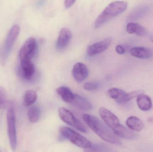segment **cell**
Segmentation results:
<instances>
[{
    "instance_id": "1",
    "label": "cell",
    "mask_w": 153,
    "mask_h": 152,
    "mask_svg": "<svg viewBox=\"0 0 153 152\" xmlns=\"http://www.w3.org/2000/svg\"><path fill=\"white\" fill-rule=\"evenodd\" d=\"M83 119L90 128L101 139L108 142L120 145L121 142L114 132L106 126L100 119L90 114L83 115Z\"/></svg>"
},
{
    "instance_id": "2",
    "label": "cell",
    "mask_w": 153,
    "mask_h": 152,
    "mask_svg": "<svg viewBox=\"0 0 153 152\" xmlns=\"http://www.w3.org/2000/svg\"><path fill=\"white\" fill-rule=\"evenodd\" d=\"M127 7L128 3L125 1H115L110 4L96 19L94 27L100 28L111 19L123 13Z\"/></svg>"
},
{
    "instance_id": "3",
    "label": "cell",
    "mask_w": 153,
    "mask_h": 152,
    "mask_svg": "<svg viewBox=\"0 0 153 152\" xmlns=\"http://www.w3.org/2000/svg\"><path fill=\"white\" fill-rule=\"evenodd\" d=\"M60 132L63 137L76 146L82 149L91 148L92 144L90 141L71 129L62 126L60 128Z\"/></svg>"
},
{
    "instance_id": "4",
    "label": "cell",
    "mask_w": 153,
    "mask_h": 152,
    "mask_svg": "<svg viewBox=\"0 0 153 152\" xmlns=\"http://www.w3.org/2000/svg\"><path fill=\"white\" fill-rule=\"evenodd\" d=\"M19 32L18 25H14L10 29L3 45L0 48V62L2 64L6 63Z\"/></svg>"
},
{
    "instance_id": "5",
    "label": "cell",
    "mask_w": 153,
    "mask_h": 152,
    "mask_svg": "<svg viewBox=\"0 0 153 152\" xmlns=\"http://www.w3.org/2000/svg\"><path fill=\"white\" fill-rule=\"evenodd\" d=\"M37 48V44L35 38L30 37L27 39L20 50L19 57L20 64L31 62L36 51Z\"/></svg>"
},
{
    "instance_id": "6",
    "label": "cell",
    "mask_w": 153,
    "mask_h": 152,
    "mask_svg": "<svg viewBox=\"0 0 153 152\" xmlns=\"http://www.w3.org/2000/svg\"><path fill=\"white\" fill-rule=\"evenodd\" d=\"M7 130L10 146L13 151H15L17 147L16 116L15 111L12 107L10 108L7 113Z\"/></svg>"
},
{
    "instance_id": "7",
    "label": "cell",
    "mask_w": 153,
    "mask_h": 152,
    "mask_svg": "<svg viewBox=\"0 0 153 152\" xmlns=\"http://www.w3.org/2000/svg\"><path fill=\"white\" fill-rule=\"evenodd\" d=\"M58 114L61 119L65 123L82 133L87 132L86 128L81 121H79V120L77 119L73 113L66 108L65 107L59 108Z\"/></svg>"
},
{
    "instance_id": "8",
    "label": "cell",
    "mask_w": 153,
    "mask_h": 152,
    "mask_svg": "<svg viewBox=\"0 0 153 152\" xmlns=\"http://www.w3.org/2000/svg\"><path fill=\"white\" fill-rule=\"evenodd\" d=\"M99 112L104 123L112 130L120 125V121L118 118L105 107H100Z\"/></svg>"
},
{
    "instance_id": "9",
    "label": "cell",
    "mask_w": 153,
    "mask_h": 152,
    "mask_svg": "<svg viewBox=\"0 0 153 152\" xmlns=\"http://www.w3.org/2000/svg\"><path fill=\"white\" fill-rule=\"evenodd\" d=\"M111 43V38L108 37L100 42H98L88 46L86 51L87 55L93 56L106 51Z\"/></svg>"
},
{
    "instance_id": "10",
    "label": "cell",
    "mask_w": 153,
    "mask_h": 152,
    "mask_svg": "<svg viewBox=\"0 0 153 152\" xmlns=\"http://www.w3.org/2000/svg\"><path fill=\"white\" fill-rule=\"evenodd\" d=\"M72 34L68 28H63L60 30L56 43V48L58 51L64 50L69 45L71 39Z\"/></svg>"
},
{
    "instance_id": "11",
    "label": "cell",
    "mask_w": 153,
    "mask_h": 152,
    "mask_svg": "<svg viewBox=\"0 0 153 152\" xmlns=\"http://www.w3.org/2000/svg\"><path fill=\"white\" fill-rule=\"evenodd\" d=\"M72 75L77 82H82L88 77V68L85 64L78 62L74 64L72 69Z\"/></svg>"
},
{
    "instance_id": "12",
    "label": "cell",
    "mask_w": 153,
    "mask_h": 152,
    "mask_svg": "<svg viewBox=\"0 0 153 152\" xmlns=\"http://www.w3.org/2000/svg\"><path fill=\"white\" fill-rule=\"evenodd\" d=\"M71 104L78 109L84 111L90 110L93 108L92 104L87 99L75 93Z\"/></svg>"
},
{
    "instance_id": "13",
    "label": "cell",
    "mask_w": 153,
    "mask_h": 152,
    "mask_svg": "<svg viewBox=\"0 0 153 152\" xmlns=\"http://www.w3.org/2000/svg\"><path fill=\"white\" fill-rule=\"evenodd\" d=\"M35 72V68L32 61L20 64L19 74L27 80H30L33 78Z\"/></svg>"
},
{
    "instance_id": "14",
    "label": "cell",
    "mask_w": 153,
    "mask_h": 152,
    "mask_svg": "<svg viewBox=\"0 0 153 152\" xmlns=\"http://www.w3.org/2000/svg\"><path fill=\"white\" fill-rule=\"evenodd\" d=\"M129 53L132 56L138 59H149L152 56V51L144 47H133L129 50Z\"/></svg>"
},
{
    "instance_id": "15",
    "label": "cell",
    "mask_w": 153,
    "mask_h": 152,
    "mask_svg": "<svg viewBox=\"0 0 153 152\" xmlns=\"http://www.w3.org/2000/svg\"><path fill=\"white\" fill-rule=\"evenodd\" d=\"M113 132L117 136L124 139L133 140L136 139L137 137L136 134L121 124L114 129Z\"/></svg>"
},
{
    "instance_id": "16",
    "label": "cell",
    "mask_w": 153,
    "mask_h": 152,
    "mask_svg": "<svg viewBox=\"0 0 153 152\" xmlns=\"http://www.w3.org/2000/svg\"><path fill=\"white\" fill-rule=\"evenodd\" d=\"M137 103L139 109L144 111L150 110L152 106L151 98L148 95L143 94L138 95L137 98Z\"/></svg>"
},
{
    "instance_id": "17",
    "label": "cell",
    "mask_w": 153,
    "mask_h": 152,
    "mask_svg": "<svg viewBox=\"0 0 153 152\" xmlns=\"http://www.w3.org/2000/svg\"><path fill=\"white\" fill-rule=\"evenodd\" d=\"M127 126L131 130L139 132L143 130L144 127L143 122L141 120L136 117H130L127 120Z\"/></svg>"
},
{
    "instance_id": "18",
    "label": "cell",
    "mask_w": 153,
    "mask_h": 152,
    "mask_svg": "<svg viewBox=\"0 0 153 152\" xmlns=\"http://www.w3.org/2000/svg\"><path fill=\"white\" fill-rule=\"evenodd\" d=\"M126 30L128 34H136L139 36H144L147 35L146 29L143 26L133 22L128 24Z\"/></svg>"
},
{
    "instance_id": "19",
    "label": "cell",
    "mask_w": 153,
    "mask_h": 152,
    "mask_svg": "<svg viewBox=\"0 0 153 152\" xmlns=\"http://www.w3.org/2000/svg\"><path fill=\"white\" fill-rule=\"evenodd\" d=\"M56 92L63 101L67 103L71 104L74 97V93L67 87H60L57 88Z\"/></svg>"
},
{
    "instance_id": "20",
    "label": "cell",
    "mask_w": 153,
    "mask_h": 152,
    "mask_svg": "<svg viewBox=\"0 0 153 152\" xmlns=\"http://www.w3.org/2000/svg\"><path fill=\"white\" fill-rule=\"evenodd\" d=\"M37 95L34 90H27L23 96V105L25 107H29L32 105L36 101Z\"/></svg>"
},
{
    "instance_id": "21",
    "label": "cell",
    "mask_w": 153,
    "mask_h": 152,
    "mask_svg": "<svg viewBox=\"0 0 153 152\" xmlns=\"http://www.w3.org/2000/svg\"><path fill=\"white\" fill-rule=\"evenodd\" d=\"M41 111L40 108L37 106H33L28 111L27 116L29 120L32 123H36L40 118Z\"/></svg>"
},
{
    "instance_id": "22",
    "label": "cell",
    "mask_w": 153,
    "mask_h": 152,
    "mask_svg": "<svg viewBox=\"0 0 153 152\" xmlns=\"http://www.w3.org/2000/svg\"><path fill=\"white\" fill-rule=\"evenodd\" d=\"M126 93L125 91L117 88H111L108 92V96L111 99L116 100L117 102L120 100Z\"/></svg>"
},
{
    "instance_id": "23",
    "label": "cell",
    "mask_w": 153,
    "mask_h": 152,
    "mask_svg": "<svg viewBox=\"0 0 153 152\" xmlns=\"http://www.w3.org/2000/svg\"><path fill=\"white\" fill-rule=\"evenodd\" d=\"M138 95L137 92H132V93H126L123 97L117 101L118 103L124 104L129 101L130 100L134 98L136 95Z\"/></svg>"
},
{
    "instance_id": "24",
    "label": "cell",
    "mask_w": 153,
    "mask_h": 152,
    "mask_svg": "<svg viewBox=\"0 0 153 152\" xmlns=\"http://www.w3.org/2000/svg\"><path fill=\"white\" fill-rule=\"evenodd\" d=\"M100 84L96 82H90L85 83L84 84L83 88L88 91H93L97 90L100 87Z\"/></svg>"
},
{
    "instance_id": "25",
    "label": "cell",
    "mask_w": 153,
    "mask_h": 152,
    "mask_svg": "<svg viewBox=\"0 0 153 152\" xmlns=\"http://www.w3.org/2000/svg\"><path fill=\"white\" fill-rule=\"evenodd\" d=\"M6 93L4 88L0 86V108H2L6 103Z\"/></svg>"
},
{
    "instance_id": "26",
    "label": "cell",
    "mask_w": 153,
    "mask_h": 152,
    "mask_svg": "<svg viewBox=\"0 0 153 152\" xmlns=\"http://www.w3.org/2000/svg\"><path fill=\"white\" fill-rule=\"evenodd\" d=\"M116 51L117 52L120 54H123L125 53V51H126L124 47L120 45H118L116 46Z\"/></svg>"
},
{
    "instance_id": "27",
    "label": "cell",
    "mask_w": 153,
    "mask_h": 152,
    "mask_svg": "<svg viewBox=\"0 0 153 152\" xmlns=\"http://www.w3.org/2000/svg\"><path fill=\"white\" fill-rule=\"evenodd\" d=\"M76 1V0H65L64 2L65 6L66 8H70L74 4Z\"/></svg>"
},
{
    "instance_id": "28",
    "label": "cell",
    "mask_w": 153,
    "mask_h": 152,
    "mask_svg": "<svg viewBox=\"0 0 153 152\" xmlns=\"http://www.w3.org/2000/svg\"><path fill=\"white\" fill-rule=\"evenodd\" d=\"M150 39L151 41L153 43V35H152L150 36Z\"/></svg>"
}]
</instances>
